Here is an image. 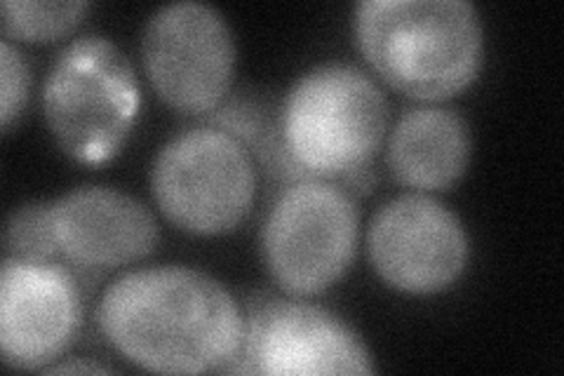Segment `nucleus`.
Wrapping results in <instances>:
<instances>
[{"instance_id":"1","label":"nucleus","mask_w":564,"mask_h":376,"mask_svg":"<svg viewBox=\"0 0 564 376\" xmlns=\"http://www.w3.org/2000/svg\"><path fill=\"white\" fill-rule=\"evenodd\" d=\"M97 322L130 363L163 374L231 372L245 346L236 297L198 268L151 266L113 280Z\"/></svg>"},{"instance_id":"2","label":"nucleus","mask_w":564,"mask_h":376,"mask_svg":"<svg viewBox=\"0 0 564 376\" xmlns=\"http://www.w3.org/2000/svg\"><path fill=\"white\" fill-rule=\"evenodd\" d=\"M352 33L381 80L423 101L458 95L485 64L482 17L468 0H362Z\"/></svg>"},{"instance_id":"3","label":"nucleus","mask_w":564,"mask_h":376,"mask_svg":"<svg viewBox=\"0 0 564 376\" xmlns=\"http://www.w3.org/2000/svg\"><path fill=\"white\" fill-rule=\"evenodd\" d=\"M278 135L296 179L352 182L372 165L388 135V101L365 68L323 62L282 97Z\"/></svg>"},{"instance_id":"4","label":"nucleus","mask_w":564,"mask_h":376,"mask_svg":"<svg viewBox=\"0 0 564 376\" xmlns=\"http://www.w3.org/2000/svg\"><path fill=\"white\" fill-rule=\"evenodd\" d=\"M139 111V83L111 39L85 33L52 62L43 83V114L62 151L85 165L111 160Z\"/></svg>"},{"instance_id":"5","label":"nucleus","mask_w":564,"mask_h":376,"mask_svg":"<svg viewBox=\"0 0 564 376\" xmlns=\"http://www.w3.org/2000/svg\"><path fill=\"white\" fill-rule=\"evenodd\" d=\"M360 240V212L350 193L329 179L304 176L278 193L261 228L269 273L294 297L337 284Z\"/></svg>"},{"instance_id":"6","label":"nucleus","mask_w":564,"mask_h":376,"mask_svg":"<svg viewBox=\"0 0 564 376\" xmlns=\"http://www.w3.org/2000/svg\"><path fill=\"white\" fill-rule=\"evenodd\" d=\"M151 186L158 207L176 228L219 236L252 210L257 168L240 137L203 125L176 132L158 151Z\"/></svg>"},{"instance_id":"7","label":"nucleus","mask_w":564,"mask_h":376,"mask_svg":"<svg viewBox=\"0 0 564 376\" xmlns=\"http://www.w3.org/2000/svg\"><path fill=\"white\" fill-rule=\"evenodd\" d=\"M141 60L149 80L172 109L209 114L231 93L236 39L226 17L198 0L158 8L141 35Z\"/></svg>"},{"instance_id":"8","label":"nucleus","mask_w":564,"mask_h":376,"mask_svg":"<svg viewBox=\"0 0 564 376\" xmlns=\"http://www.w3.org/2000/svg\"><path fill=\"white\" fill-rule=\"evenodd\" d=\"M367 255L391 288L435 294L464 276L470 240L452 207L414 191L379 207L367 230Z\"/></svg>"},{"instance_id":"9","label":"nucleus","mask_w":564,"mask_h":376,"mask_svg":"<svg viewBox=\"0 0 564 376\" xmlns=\"http://www.w3.org/2000/svg\"><path fill=\"white\" fill-rule=\"evenodd\" d=\"M372 353L346 320L306 301L263 297L245 315V346L234 372L375 374Z\"/></svg>"},{"instance_id":"10","label":"nucleus","mask_w":564,"mask_h":376,"mask_svg":"<svg viewBox=\"0 0 564 376\" xmlns=\"http://www.w3.org/2000/svg\"><path fill=\"white\" fill-rule=\"evenodd\" d=\"M83 325L76 278L57 261L3 259L0 351L17 369H45L64 355Z\"/></svg>"},{"instance_id":"11","label":"nucleus","mask_w":564,"mask_h":376,"mask_svg":"<svg viewBox=\"0 0 564 376\" xmlns=\"http://www.w3.org/2000/svg\"><path fill=\"white\" fill-rule=\"evenodd\" d=\"M59 257L87 271H111L149 257L161 243L153 212L111 186H78L50 201Z\"/></svg>"},{"instance_id":"12","label":"nucleus","mask_w":564,"mask_h":376,"mask_svg":"<svg viewBox=\"0 0 564 376\" xmlns=\"http://www.w3.org/2000/svg\"><path fill=\"white\" fill-rule=\"evenodd\" d=\"M470 155L466 118L445 106L404 111L388 132V170L398 184L421 193L452 189L466 174Z\"/></svg>"},{"instance_id":"13","label":"nucleus","mask_w":564,"mask_h":376,"mask_svg":"<svg viewBox=\"0 0 564 376\" xmlns=\"http://www.w3.org/2000/svg\"><path fill=\"white\" fill-rule=\"evenodd\" d=\"M6 39L47 43L74 31L90 10L85 0H3Z\"/></svg>"},{"instance_id":"14","label":"nucleus","mask_w":564,"mask_h":376,"mask_svg":"<svg viewBox=\"0 0 564 376\" xmlns=\"http://www.w3.org/2000/svg\"><path fill=\"white\" fill-rule=\"evenodd\" d=\"M59 257L50 226V201L17 207L6 224L3 259L55 261Z\"/></svg>"},{"instance_id":"15","label":"nucleus","mask_w":564,"mask_h":376,"mask_svg":"<svg viewBox=\"0 0 564 376\" xmlns=\"http://www.w3.org/2000/svg\"><path fill=\"white\" fill-rule=\"evenodd\" d=\"M31 93V66L10 39L0 43V125L10 130L12 120L24 111Z\"/></svg>"},{"instance_id":"16","label":"nucleus","mask_w":564,"mask_h":376,"mask_svg":"<svg viewBox=\"0 0 564 376\" xmlns=\"http://www.w3.org/2000/svg\"><path fill=\"white\" fill-rule=\"evenodd\" d=\"M52 374H64V372H85V374H95V372H109L101 365H90V363H64V365H52L45 367Z\"/></svg>"}]
</instances>
